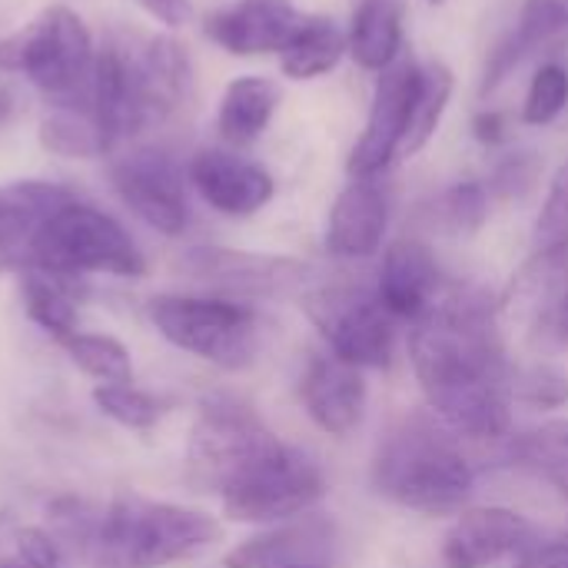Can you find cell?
Segmentation results:
<instances>
[{"instance_id":"1","label":"cell","mask_w":568,"mask_h":568,"mask_svg":"<svg viewBox=\"0 0 568 568\" xmlns=\"http://www.w3.org/2000/svg\"><path fill=\"white\" fill-rule=\"evenodd\" d=\"M419 389L443 426L469 439H503L513 413L499 316L469 293L439 296L409 329Z\"/></svg>"},{"instance_id":"2","label":"cell","mask_w":568,"mask_h":568,"mask_svg":"<svg viewBox=\"0 0 568 568\" xmlns=\"http://www.w3.org/2000/svg\"><path fill=\"white\" fill-rule=\"evenodd\" d=\"M220 536L223 529L210 513L120 493L97 513L77 562L87 568H166L210 549Z\"/></svg>"},{"instance_id":"3","label":"cell","mask_w":568,"mask_h":568,"mask_svg":"<svg viewBox=\"0 0 568 568\" xmlns=\"http://www.w3.org/2000/svg\"><path fill=\"white\" fill-rule=\"evenodd\" d=\"M473 483L476 476L459 443L423 413L403 416L373 456V489L403 509L456 513L473 496Z\"/></svg>"},{"instance_id":"4","label":"cell","mask_w":568,"mask_h":568,"mask_svg":"<svg viewBox=\"0 0 568 568\" xmlns=\"http://www.w3.org/2000/svg\"><path fill=\"white\" fill-rule=\"evenodd\" d=\"M93 67L97 47L90 27L63 3L43 7L0 40V70L27 77L50 106L87 103Z\"/></svg>"},{"instance_id":"5","label":"cell","mask_w":568,"mask_h":568,"mask_svg":"<svg viewBox=\"0 0 568 568\" xmlns=\"http://www.w3.org/2000/svg\"><path fill=\"white\" fill-rule=\"evenodd\" d=\"M30 266L63 280H140L146 273V256L120 220L77 196L63 203L33 236Z\"/></svg>"},{"instance_id":"6","label":"cell","mask_w":568,"mask_h":568,"mask_svg":"<svg viewBox=\"0 0 568 568\" xmlns=\"http://www.w3.org/2000/svg\"><path fill=\"white\" fill-rule=\"evenodd\" d=\"M326 496V479L313 456L280 436L240 466L220 489L223 513L246 526H276L306 516Z\"/></svg>"},{"instance_id":"7","label":"cell","mask_w":568,"mask_h":568,"mask_svg":"<svg viewBox=\"0 0 568 568\" xmlns=\"http://www.w3.org/2000/svg\"><path fill=\"white\" fill-rule=\"evenodd\" d=\"M146 316L166 343L220 369H243L260 353L256 310L230 296L163 293L146 303Z\"/></svg>"},{"instance_id":"8","label":"cell","mask_w":568,"mask_h":568,"mask_svg":"<svg viewBox=\"0 0 568 568\" xmlns=\"http://www.w3.org/2000/svg\"><path fill=\"white\" fill-rule=\"evenodd\" d=\"M303 313L339 359L359 369H386L393 363L396 320L376 290L353 283L313 286L303 293Z\"/></svg>"},{"instance_id":"9","label":"cell","mask_w":568,"mask_h":568,"mask_svg":"<svg viewBox=\"0 0 568 568\" xmlns=\"http://www.w3.org/2000/svg\"><path fill=\"white\" fill-rule=\"evenodd\" d=\"M273 439L276 436L246 403L233 396H206L190 433V479L203 489L220 493L223 483L256 453H263Z\"/></svg>"},{"instance_id":"10","label":"cell","mask_w":568,"mask_h":568,"mask_svg":"<svg viewBox=\"0 0 568 568\" xmlns=\"http://www.w3.org/2000/svg\"><path fill=\"white\" fill-rule=\"evenodd\" d=\"M110 183L123 206L163 236H180L190 226L186 170L163 146H136L113 160Z\"/></svg>"},{"instance_id":"11","label":"cell","mask_w":568,"mask_h":568,"mask_svg":"<svg viewBox=\"0 0 568 568\" xmlns=\"http://www.w3.org/2000/svg\"><path fill=\"white\" fill-rule=\"evenodd\" d=\"M499 326L529 339H568V243L539 246L509 280L499 300Z\"/></svg>"},{"instance_id":"12","label":"cell","mask_w":568,"mask_h":568,"mask_svg":"<svg viewBox=\"0 0 568 568\" xmlns=\"http://www.w3.org/2000/svg\"><path fill=\"white\" fill-rule=\"evenodd\" d=\"M180 270L220 290L223 296H286L313 290V266L290 260V256H266L246 250H223V246H193L180 256Z\"/></svg>"},{"instance_id":"13","label":"cell","mask_w":568,"mask_h":568,"mask_svg":"<svg viewBox=\"0 0 568 568\" xmlns=\"http://www.w3.org/2000/svg\"><path fill=\"white\" fill-rule=\"evenodd\" d=\"M416 87H419V63L409 57H399L389 70L379 73L366 130L346 160L349 176H379L396 156H403Z\"/></svg>"},{"instance_id":"14","label":"cell","mask_w":568,"mask_h":568,"mask_svg":"<svg viewBox=\"0 0 568 568\" xmlns=\"http://www.w3.org/2000/svg\"><path fill=\"white\" fill-rule=\"evenodd\" d=\"M186 180L210 210L233 220H246L260 213L276 196V183L270 170L240 156L230 146L196 150L186 163Z\"/></svg>"},{"instance_id":"15","label":"cell","mask_w":568,"mask_h":568,"mask_svg":"<svg viewBox=\"0 0 568 568\" xmlns=\"http://www.w3.org/2000/svg\"><path fill=\"white\" fill-rule=\"evenodd\" d=\"M536 529L526 516L503 506L466 509L443 539L446 568H493L532 549Z\"/></svg>"},{"instance_id":"16","label":"cell","mask_w":568,"mask_h":568,"mask_svg":"<svg viewBox=\"0 0 568 568\" xmlns=\"http://www.w3.org/2000/svg\"><path fill=\"white\" fill-rule=\"evenodd\" d=\"M306 13L293 0H236L206 17V37L233 57L280 53Z\"/></svg>"},{"instance_id":"17","label":"cell","mask_w":568,"mask_h":568,"mask_svg":"<svg viewBox=\"0 0 568 568\" xmlns=\"http://www.w3.org/2000/svg\"><path fill=\"white\" fill-rule=\"evenodd\" d=\"M300 399L306 416L329 436L343 439L359 429L366 416V379L363 369L339 359L336 353H320L310 359L300 379Z\"/></svg>"},{"instance_id":"18","label":"cell","mask_w":568,"mask_h":568,"mask_svg":"<svg viewBox=\"0 0 568 568\" xmlns=\"http://www.w3.org/2000/svg\"><path fill=\"white\" fill-rule=\"evenodd\" d=\"M136 73H140V90H143L150 126H163L193 106L196 70H193L190 50L176 37L153 33V37L140 40L136 43Z\"/></svg>"},{"instance_id":"19","label":"cell","mask_w":568,"mask_h":568,"mask_svg":"<svg viewBox=\"0 0 568 568\" xmlns=\"http://www.w3.org/2000/svg\"><path fill=\"white\" fill-rule=\"evenodd\" d=\"M389 226V193L379 176H349L326 220V250L339 260L376 256Z\"/></svg>"},{"instance_id":"20","label":"cell","mask_w":568,"mask_h":568,"mask_svg":"<svg viewBox=\"0 0 568 568\" xmlns=\"http://www.w3.org/2000/svg\"><path fill=\"white\" fill-rule=\"evenodd\" d=\"M70 200H77V193L50 180L0 183V273H23L30 266L33 236Z\"/></svg>"},{"instance_id":"21","label":"cell","mask_w":568,"mask_h":568,"mask_svg":"<svg viewBox=\"0 0 568 568\" xmlns=\"http://www.w3.org/2000/svg\"><path fill=\"white\" fill-rule=\"evenodd\" d=\"M333 523L323 516H296L290 523H276L273 529L240 542L226 552V568H296L323 566L333 549Z\"/></svg>"},{"instance_id":"22","label":"cell","mask_w":568,"mask_h":568,"mask_svg":"<svg viewBox=\"0 0 568 568\" xmlns=\"http://www.w3.org/2000/svg\"><path fill=\"white\" fill-rule=\"evenodd\" d=\"M439 263L433 250L419 240H396L379 270V286L376 296L383 306L393 313V320H409L416 323L423 313H429L439 300Z\"/></svg>"},{"instance_id":"23","label":"cell","mask_w":568,"mask_h":568,"mask_svg":"<svg viewBox=\"0 0 568 568\" xmlns=\"http://www.w3.org/2000/svg\"><path fill=\"white\" fill-rule=\"evenodd\" d=\"M280 83L270 80V77H236L226 83L223 97H220V106H216V130H220V140L230 146V150H243V146H253L276 106H280Z\"/></svg>"},{"instance_id":"24","label":"cell","mask_w":568,"mask_h":568,"mask_svg":"<svg viewBox=\"0 0 568 568\" xmlns=\"http://www.w3.org/2000/svg\"><path fill=\"white\" fill-rule=\"evenodd\" d=\"M349 57L373 73L389 70L403 57V10L396 0H363L346 30Z\"/></svg>"},{"instance_id":"25","label":"cell","mask_w":568,"mask_h":568,"mask_svg":"<svg viewBox=\"0 0 568 568\" xmlns=\"http://www.w3.org/2000/svg\"><path fill=\"white\" fill-rule=\"evenodd\" d=\"M346 53V30L333 17L306 13L290 43L280 50V70L290 80H316L336 70Z\"/></svg>"},{"instance_id":"26","label":"cell","mask_w":568,"mask_h":568,"mask_svg":"<svg viewBox=\"0 0 568 568\" xmlns=\"http://www.w3.org/2000/svg\"><path fill=\"white\" fill-rule=\"evenodd\" d=\"M37 136L47 153L63 160H97L110 153V143L97 126L93 113L87 110V103L50 106L40 120Z\"/></svg>"},{"instance_id":"27","label":"cell","mask_w":568,"mask_h":568,"mask_svg":"<svg viewBox=\"0 0 568 568\" xmlns=\"http://www.w3.org/2000/svg\"><path fill=\"white\" fill-rule=\"evenodd\" d=\"M506 43L523 60L562 53L568 47V0H523Z\"/></svg>"},{"instance_id":"28","label":"cell","mask_w":568,"mask_h":568,"mask_svg":"<svg viewBox=\"0 0 568 568\" xmlns=\"http://www.w3.org/2000/svg\"><path fill=\"white\" fill-rule=\"evenodd\" d=\"M70 283L73 280L53 276L37 266L23 270V310L57 343L77 333V300H73Z\"/></svg>"},{"instance_id":"29","label":"cell","mask_w":568,"mask_h":568,"mask_svg":"<svg viewBox=\"0 0 568 568\" xmlns=\"http://www.w3.org/2000/svg\"><path fill=\"white\" fill-rule=\"evenodd\" d=\"M516 466L546 479L568 503V419H549L513 439Z\"/></svg>"},{"instance_id":"30","label":"cell","mask_w":568,"mask_h":568,"mask_svg":"<svg viewBox=\"0 0 568 568\" xmlns=\"http://www.w3.org/2000/svg\"><path fill=\"white\" fill-rule=\"evenodd\" d=\"M453 90H456V80L446 63L433 60V63L419 67V87H416V100H413V113H409L403 156H416L436 136V130L449 110Z\"/></svg>"},{"instance_id":"31","label":"cell","mask_w":568,"mask_h":568,"mask_svg":"<svg viewBox=\"0 0 568 568\" xmlns=\"http://www.w3.org/2000/svg\"><path fill=\"white\" fill-rule=\"evenodd\" d=\"M60 346L67 349L70 363L87 373L90 379H97V386H116V383H133V359L130 349L103 333H70L67 339H60Z\"/></svg>"},{"instance_id":"32","label":"cell","mask_w":568,"mask_h":568,"mask_svg":"<svg viewBox=\"0 0 568 568\" xmlns=\"http://www.w3.org/2000/svg\"><path fill=\"white\" fill-rule=\"evenodd\" d=\"M489 216V190L483 183H453L439 196H433L423 206V220L433 230L453 233V236H469L476 233Z\"/></svg>"},{"instance_id":"33","label":"cell","mask_w":568,"mask_h":568,"mask_svg":"<svg viewBox=\"0 0 568 568\" xmlns=\"http://www.w3.org/2000/svg\"><path fill=\"white\" fill-rule=\"evenodd\" d=\"M93 406L113 419L123 429H153L163 416L160 399H153L150 393L136 389L133 383H116V386H93Z\"/></svg>"},{"instance_id":"34","label":"cell","mask_w":568,"mask_h":568,"mask_svg":"<svg viewBox=\"0 0 568 568\" xmlns=\"http://www.w3.org/2000/svg\"><path fill=\"white\" fill-rule=\"evenodd\" d=\"M568 106V70L556 60H546L526 90V103H523V123L529 126H549L556 123Z\"/></svg>"},{"instance_id":"35","label":"cell","mask_w":568,"mask_h":568,"mask_svg":"<svg viewBox=\"0 0 568 568\" xmlns=\"http://www.w3.org/2000/svg\"><path fill=\"white\" fill-rule=\"evenodd\" d=\"M3 519V536L10 542V552L27 568H73L67 549L60 546V539L43 529V526H13L7 516Z\"/></svg>"},{"instance_id":"36","label":"cell","mask_w":568,"mask_h":568,"mask_svg":"<svg viewBox=\"0 0 568 568\" xmlns=\"http://www.w3.org/2000/svg\"><path fill=\"white\" fill-rule=\"evenodd\" d=\"M536 243L539 246L568 243V163L559 166V173L549 183V196L536 223Z\"/></svg>"},{"instance_id":"37","label":"cell","mask_w":568,"mask_h":568,"mask_svg":"<svg viewBox=\"0 0 568 568\" xmlns=\"http://www.w3.org/2000/svg\"><path fill=\"white\" fill-rule=\"evenodd\" d=\"M513 393L532 406H559L568 399V379L549 366H536L526 376L513 379Z\"/></svg>"},{"instance_id":"38","label":"cell","mask_w":568,"mask_h":568,"mask_svg":"<svg viewBox=\"0 0 568 568\" xmlns=\"http://www.w3.org/2000/svg\"><path fill=\"white\" fill-rule=\"evenodd\" d=\"M539 176V156L523 150V153H509L496 173H493V190H499L503 196H523Z\"/></svg>"},{"instance_id":"39","label":"cell","mask_w":568,"mask_h":568,"mask_svg":"<svg viewBox=\"0 0 568 568\" xmlns=\"http://www.w3.org/2000/svg\"><path fill=\"white\" fill-rule=\"evenodd\" d=\"M513 568H568V539L526 549Z\"/></svg>"},{"instance_id":"40","label":"cell","mask_w":568,"mask_h":568,"mask_svg":"<svg viewBox=\"0 0 568 568\" xmlns=\"http://www.w3.org/2000/svg\"><path fill=\"white\" fill-rule=\"evenodd\" d=\"M473 136L483 143V146H503L509 140V123H506V113L499 110H479L473 116Z\"/></svg>"},{"instance_id":"41","label":"cell","mask_w":568,"mask_h":568,"mask_svg":"<svg viewBox=\"0 0 568 568\" xmlns=\"http://www.w3.org/2000/svg\"><path fill=\"white\" fill-rule=\"evenodd\" d=\"M153 20L166 23V27H183L193 17V3L190 0H136Z\"/></svg>"},{"instance_id":"42","label":"cell","mask_w":568,"mask_h":568,"mask_svg":"<svg viewBox=\"0 0 568 568\" xmlns=\"http://www.w3.org/2000/svg\"><path fill=\"white\" fill-rule=\"evenodd\" d=\"M13 113H17V93L10 83L0 80V130L13 120Z\"/></svg>"},{"instance_id":"43","label":"cell","mask_w":568,"mask_h":568,"mask_svg":"<svg viewBox=\"0 0 568 568\" xmlns=\"http://www.w3.org/2000/svg\"><path fill=\"white\" fill-rule=\"evenodd\" d=\"M0 568H27V566H23V562H20L13 552H10V556H0Z\"/></svg>"},{"instance_id":"44","label":"cell","mask_w":568,"mask_h":568,"mask_svg":"<svg viewBox=\"0 0 568 568\" xmlns=\"http://www.w3.org/2000/svg\"><path fill=\"white\" fill-rule=\"evenodd\" d=\"M296 568H323V566H296Z\"/></svg>"},{"instance_id":"45","label":"cell","mask_w":568,"mask_h":568,"mask_svg":"<svg viewBox=\"0 0 568 568\" xmlns=\"http://www.w3.org/2000/svg\"><path fill=\"white\" fill-rule=\"evenodd\" d=\"M429 3H443V0H429Z\"/></svg>"}]
</instances>
